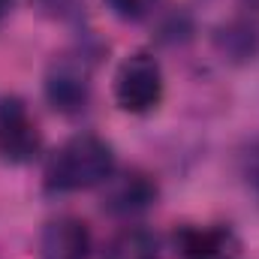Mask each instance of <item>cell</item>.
<instances>
[{
	"label": "cell",
	"mask_w": 259,
	"mask_h": 259,
	"mask_svg": "<svg viewBox=\"0 0 259 259\" xmlns=\"http://www.w3.org/2000/svg\"><path fill=\"white\" fill-rule=\"evenodd\" d=\"M163 100V69L154 55L136 52L115 72V103L130 115H148Z\"/></svg>",
	"instance_id": "2"
},
{
	"label": "cell",
	"mask_w": 259,
	"mask_h": 259,
	"mask_svg": "<svg viewBox=\"0 0 259 259\" xmlns=\"http://www.w3.org/2000/svg\"><path fill=\"white\" fill-rule=\"evenodd\" d=\"M160 247L148 229H124L106 250V259H157Z\"/></svg>",
	"instance_id": "8"
},
{
	"label": "cell",
	"mask_w": 259,
	"mask_h": 259,
	"mask_svg": "<svg viewBox=\"0 0 259 259\" xmlns=\"http://www.w3.org/2000/svg\"><path fill=\"white\" fill-rule=\"evenodd\" d=\"M109 190H106V208L112 214H121V217H130V214H139L145 208H151L157 202V184L142 175V172H127L121 178H109L106 181Z\"/></svg>",
	"instance_id": "6"
},
{
	"label": "cell",
	"mask_w": 259,
	"mask_h": 259,
	"mask_svg": "<svg viewBox=\"0 0 259 259\" xmlns=\"http://www.w3.org/2000/svg\"><path fill=\"white\" fill-rule=\"evenodd\" d=\"M244 175H247V181L259 190V145H253L247 151V157H244Z\"/></svg>",
	"instance_id": "10"
},
{
	"label": "cell",
	"mask_w": 259,
	"mask_h": 259,
	"mask_svg": "<svg viewBox=\"0 0 259 259\" xmlns=\"http://www.w3.org/2000/svg\"><path fill=\"white\" fill-rule=\"evenodd\" d=\"M247 3H250V6H253V9H259V0H247Z\"/></svg>",
	"instance_id": "12"
},
{
	"label": "cell",
	"mask_w": 259,
	"mask_h": 259,
	"mask_svg": "<svg viewBox=\"0 0 259 259\" xmlns=\"http://www.w3.org/2000/svg\"><path fill=\"white\" fill-rule=\"evenodd\" d=\"M42 259H88L91 256V229L78 217H58L46 223L39 238Z\"/></svg>",
	"instance_id": "5"
},
{
	"label": "cell",
	"mask_w": 259,
	"mask_h": 259,
	"mask_svg": "<svg viewBox=\"0 0 259 259\" xmlns=\"http://www.w3.org/2000/svg\"><path fill=\"white\" fill-rule=\"evenodd\" d=\"M9 9H12V0H0V18H3Z\"/></svg>",
	"instance_id": "11"
},
{
	"label": "cell",
	"mask_w": 259,
	"mask_h": 259,
	"mask_svg": "<svg viewBox=\"0 0 259 259\" xmlns=\"http://www.w3.org/2000/svg\"><path fill=\"white\" fill-rule=\"evenodd\" d=\"M42 148V136L18 97H0V160L12 166L30 163Z\"/></svg>",
	"instance_id": "3"
},
{
	"label": "cell",
	"mask_w": 259,
	"mask_h": 259,
	"mask_svg": "<svg viewBox=\"0 0 259 259\" xmlns=\"http://www.w3.org/2000/svg\"><path fill=\"white\" fill-rule=\"evenodd\" d=\"M178 250L184 259H226L229 232L208 229V226H187L178 232Z\"/></svg>",
	"instance_id": "7"
},
{
	"label": "cell",
	"mask_w": 259,
	"mask_h": 259,
	"mask_svg": "<svg viewBox=\"0 0 259 259\" xmlns=\"http://www.w3.org/2000/svg\"><path fill=\"white\" fill-rule=\"evenodd\" d=\"M46 97L52 109L75 115L91 100V66L78 55H61L55 58L46 72Z\"/></svg>",
	"instance_id": "4"
},
{
	"label": "cell",
	"mask_w": 259,
	"mask_h": 259,
	"mask_svg": "<svg viewBox=\"0 0 259 259\" xmlns=\"http://www.w3.org/2000/svg\"><path fill=\"white\" fill-rule=\"evenodd\" d=\"M115 175V151L100 136H72L46 166V187L52 193H75L106 184Z\"/></svg>",
	"instance_id": "1"
},
{
	"label": "cell",
	"mask_w": 259,
	"mask_h": 259,
	"mask_svg": "<svg viewBox=\"0 0 259 259\" xmlns=\"http://www.w3.org/2000/svg\"><path fill=\"white\" fill-rule=\"evenodd\" d=\"M109 6H112V12H115L118 18H124V21H139V18H145V15L157 6V0H109Z\"/></svg>",
	"instance_id": "9"
}]
</instances>
